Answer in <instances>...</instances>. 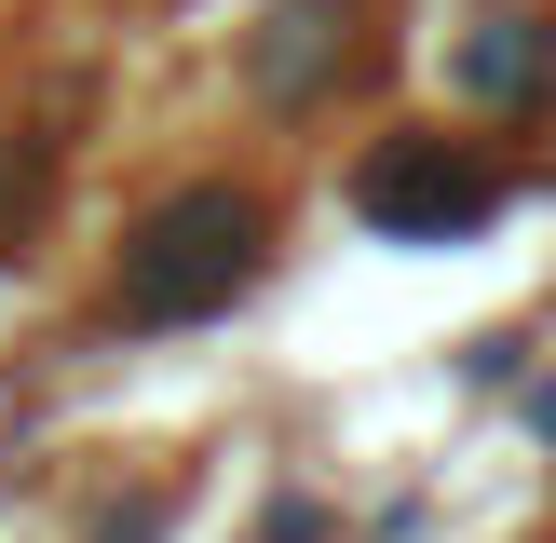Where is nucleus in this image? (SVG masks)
<instances>
[{"label": "nucleus", "mask_w": 556, "mask_h": 543, "mask_svg": "<svg viewBox=\"0 0 556 543\" xmlns=\"http://www.w3.org/2000/svg\"><path fill=\"white\" fill-rule=\"evenodd\" d=\"M367 204H380V217H407V231H462V217L489 204V177H476V163H448V150H380Z\"/></svg>", "instance_id": "nucleus-1"}]
</instances>
